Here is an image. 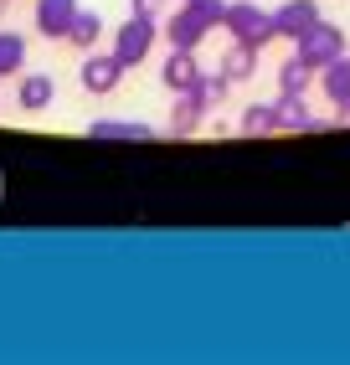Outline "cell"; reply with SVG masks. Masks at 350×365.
I'll use <instances>...</instances> for the list:
<instances>
[{
    "label": "cell",
    "mask_w": 350,
    "mask_h": 365,
    "mask_svg": "<svg viewBox=\"0 0 350 365\" xmlns=\"http://www.w3.org/2000/svg\"><path fill=\"white\" fill-rule=\"evenodd\" d=\"M67 0H46V6H41V31H62V21H67Z\"/></svg>",
    "instance_id": "cell-1"
},
{
    "label": "cell",
    "mask_w": 350,
    "mask_h": 365,
    "mask_svg": "<svg viewBox=\"0 0 350 365\" xmlns=\"http://www.w3.org/2000/svg\"><path fill=\"white\" fill-rule=\"evenodd\" d=\"M144 36H149L144 26H139V31L129 26V31H124V46H119V52H124V57H139V52H144Z\"/></svg>",
    "instance_id": "cell-4"
},
{
    "label": "cell",
    "mask_w": 350,
    "mask_h": 365,
    "mask_svg": "<svg viewBox=\"0 0 350 365\" xmlns=\"http://www.w3.org/2000/svg\"><path fill=\"white\" fill-rule=\"evenodd\" d=\"M46 98H52V83H46V78H31L26 88H21V103H26V108H41Z\"/></svg>",
    "instance_id": "cell-2"
},
{
    "label": "cell",
    "mask_w": 350,
    "mask_h": 365,
    "mask_svg": "<svg viewBox=\"0 0 350 365\" xmlns=\"http://www.w3.org/2000/svg\"><path fill=\"white\" fill-rule=\"evenodd\" d=\"M98 26H104V21H98V16H78V41L98 36Z\"/></svg>",
    "instance_id": "cell-5"
},
{
    "label": "cell",
    "mask_w": 350,
    "mask_h": 365,
    "mask_svg": "<svg viewBox=\"0 0 350 365\" xmlns=\"http://www.w3.org/2000/svg\"><path fill=\"white\" fill-rule=\"evenodd\" d=\"M114 78H119L114 62H88V72H83V83H88V88H109Z\"/></svg>",
    "instance_id": "cell-3"
}]
</instances>
